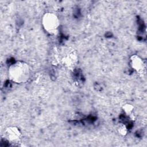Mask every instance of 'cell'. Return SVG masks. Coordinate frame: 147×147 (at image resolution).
<instances>
[{
  "label": "cell",
  "mask_w": 147,
  "mask_h": 147,
  "mask_svg": "<svg viewBox=\"0 0 147 147\" xmlns=\"http://www.w3.org/2000/svg\"><path fill=\"white\" fill-rule=\"evenodd\" d=\"M9 80L16 84L26 83L31 76V69L28 63L23 60H17L11 63L7 70Z\"/></svg>",
  "instance_id": "6da1fadb"
},
{
  "label": "cell",
  "mask_w": 147,
  "mask_h": 147,
  "mask_svg": "<svg viewBox=\"0 0 147 147\" xmlns=\"http://www.w3.org/2000/svg\"><path fill=\"white\" fill-rule=\"evenodd\" d=\"M41 25L44 31L51 36L58 34L60 22L59 17L53 12L45 13L41 18Z\"/></svg>",
  "instance_id": "7a4b0ae2"
},
{
  "label": "cell",
  "mask_w": 147,
  "mask_h": 147,
  "mask_svg": "<svg viewBox=\"0 0 147 147\" xmlns=\"http://www.w3.org/2000/svg\"><path fill=\"white\" fill-rule=\"evenodd\" d=\"M3 138L9 143L16 145L21 142L22 133L17 127L14 126H8L3 131Z\"/></svg>",
  "instance_id": "3957f363"
},
{
  "label": "cell",
  "mask_w": 147,
  "mask_h": 147,
  "mask_svg": "<svg viewBox=\"0 0 147 147\" xmlns=\"http://www.w3.org/2000/svg\"><path fill=\"white\" fill-rule=\"evenodd\" d=\"M63 65L69 69H73L78 63V55L76 51L69 49L65 52L62 58Z\"/></svg>",
  "instance_id": "277c9868"
},
{
  "label": "cell",
  "mask_w": 147,
  "mask_h": 147,
  "mask_svg": "<svg viewBox=\"0 0 147 147\" xmlns=\"http://www.w3.org/2000/svg\"><path fill=\"white\" fill-rule=\"evenodd\" d=\"M131 68L139 75H142L145 71V64L143 59L137 55H133L130 57Z\"/></svg>",
  "instance_id": "5b68a950"
},
{
  "label": "cell",
  "mask_w": 147,
  "mask_h": 147,
  "mask_svg": "<svg viewBox=\"0 0 147 147\" xmlns=\"http://www.w3.org/2000/svg\"><path fill=\"white\" fill-rule=\"evenodd\" d=\"M134 109V107L133 105L130 103H126L122 106V110L124 113L130 118H132L133 117Z\"/></svg>",
  "instance_id": "8992f818"
},
{
  "label": "cell",
  "mask_w": 147,
  "mask_h": 147,
  "mask_svg": "<svg viewBox=\"0 0 147 147\" xmlns=\"http://www.w3.org/2000/svg\"><path fill=\"white\" fill-rule=\"evenodd\" d=\"M117 130L118 133L122 136H126L127 134V131H128L126 126L124 124L119 125L117 128Z\"/></svg>",
  "instance_id": "52a82bcc"
}]
</instances>
